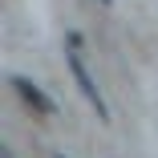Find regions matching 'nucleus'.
Masks as SVG:
<instances>
[{
	"label": "nucleus",
	"mask_w": 158,
	"mask_h": 158,
	"mask_svg": "<svg viewBox=\"0 0 158 158\" xmlns=\"http://www.w3.org/2000/svg\"><path fill=\"white\" fill-rule=\"evenodd\" d=\"M12 85H16V93H20V98H24L28 106H33L37 114H53V102H49L45 93H41L33 81H28V77H12Z\"/></svg>",
	"instance_id": "nucleus-2"
},
{
	"label": "nucleus",
	"mask_w": 158,
	"mask_h": 158,
	"mask_svg": "<svg viewBox=\"0 0 158 158\" xmlns=\"http://www.w3.org/2000/svg\"><path fill=\"white\" fill-rule=\"evenodd\" d=\"M69 69H73V77H77V85H81V93L89 98V106L98 110V118H106V102H102V93H98V85H93V77H89V69H85V61H81L77 53H69Z\"/></svg>",
	"instance_id": "nucleus-1"
}]
</instances>
